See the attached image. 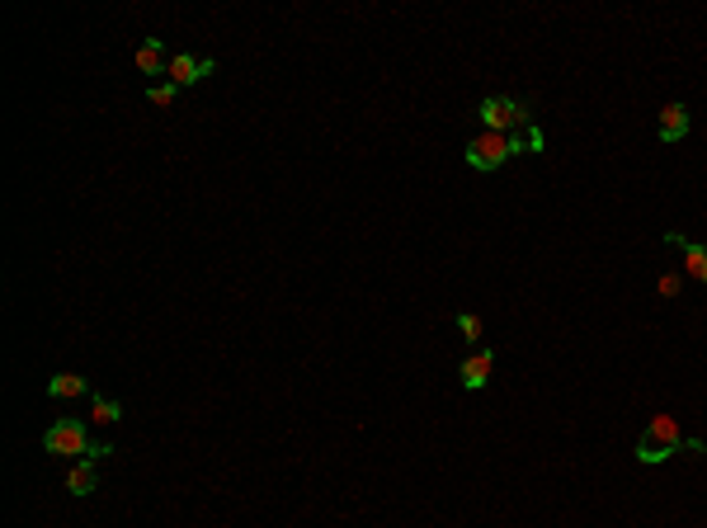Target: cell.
I'll return each instance as SVG.
<instances>
[{
	"mask_svg": "<svg viewBox=\"0 0 707 528\" xmlns=\"http://www.w3.org/2000/svg\"><path fill=\"white\" fill-rule=\"evenodd\" d=\"M684 430H679V420L674 415H656L646 430H641V439H637V462L641 467H656V462H665L670 453H679L684 449Z\"/></svg>",
	"mask_w": 707,
	"mask_h": 528,
	"instance_id": "6da1fadb",
	"label": "cell"
},
{
	"mask_svg": "<svg viewBox=\"0 0 707 528\" xmlns=\"http://www.w3.org/2000/svg\"><path fill=\"white\" fill-rule=\"evenodd\" d=\"M43 449L47 453H57V458H86V449H90V434H86V425L80 420H57L47 434H43Z\"/></svg>",
	"mask_w": 707,
	"mask_h": 528,
	"instance_id": "7a4b0ae2",
	"label": "cell"
},
{
	"mask_svg": "<svg viewBox=\"0 0 707 528\" xmlns=\"http://www.w3.org/2000/svg\"><path fill=\"white\" fill-rule=\"evenodd\" d=\"M509 156H514L509 137H500V132H481V137L467 142V165H472V171H500Z\"/></svg>",
	"mask_w": 707,
	"mask_h": 528,
	"instance_id": "3957f363",
	"label": "cell"
},
{
	"mask_svg": "<svg viewBox=\"0 0 707 528\" xmlns=\"http://www.w3.org/2000/svg\"><path fill=\"white\" fill-rule=\"evenodd\" d=\"M481 123H486V132H514V128H519L524 123V109L519 104H514V99H505V95H491V99H486L481 104Z\"/></svg>",
	"mask_w": 707,
	"mask_h": 528,
	"instance_id": "277c9868",
	"label": "cell"
},
{
	"mask_svg": "<svg viewBox=\"0 0 707 528\" xmlns=\"http://www.w3.org/2000/svg\"><path fill=\"white\" fill-rule=\"evenodd\" d=\"M166 76H170V86H199L203 76H212V57H189V52H175Z\"/></svg>",
	"mask_w": 707,
	"mask_h": 528,
	"instance_id": "5b68a950",
	"label": "cell"
},
{
	"mask_svg": "<svg viewBox=\"0 0 707 528\" xmlns=\"http://www.w3.org/2000/svg\"><path fill=\"white\" fill-rule=\"evenodd\" d=\"M491 368H496V354L491 349H476L467 364H462V387H467V392H481V387L491 382Z\"/></svg>",
	"mask_w": 707,
	"mask_h": 528,
	"instance_id": "8992f818",
	"label": "cell"
},
{
	"mask_svg": "<svg viewBox=\"0 0 707 528\" xmlns=\"http://www.w3.org/2000/svg\"><path fill=\"white\" fill-rule=\"evenodd\" d=\"M665 245H674V250H684V264H689V274L698 284H707V250L698 245V241H689V236H679V232H665Z\"/></svg>",
	"mask_w": 707,
	"mask_h": 528,
	"instance_id": "52a82bcc",
	"label": "cell"
},
{
	"mask_svg": "<svg viewBox=\"0 0 707 528\" xmlns=\"http://www.w3.org/2000/svg\"><path fill=\"white\" fill-rule=\"evenodd\" d=\"M689 132V109L684 104H665L661 109V142H679Z\"/></svg>",
	"mask_w": 707,
	"mask_h": 528,
	"instance_id": "ba28073f",
	"label": "cell"
},
{
	"mask_svg": "<svg viewBox=\"0 0 707 528\" xmlns=\"http://www.w3.org/2000/svg\"><path fill=\"white\" fill-rule=\"evenodd\" d=\"M95 467H99V462L76 458V462L67 467V491H71V495H90V491H95Z\"/></svg>",
	"mask_w": 707,
	"mask_h": 528,
	"instance_id": "9c48e42d",
	"label": "cell"
},
{
	"mask_svg": "<svg viewBox=\"0 0 707 528\" xmlns=\"http://www.w3.org/2000/svg\"><path fill=\"white\" fill-rule=\"evenodd\" d=\"M170 67V57H166V47H160L156 38H147L142 47H138V71L142 76H160V71H166Z\"/></svg>",
	"mask_w": 707,
	"mask_h": 528,
	"instance_id": "30bf717a",
	"label": "cell"
},
{
	"mask_svg": "<svg viewBox=\"0 0 707 528\" xmlns=\"http://www.w3.org/2000/svg\"><path fill=\"white\" fill-rule=\"evenodd\" d=\"M90 392V382L86 378H76V373H57L47 382V397H57V401H71V397H86Z\"/></svg>",
	"mask_w": 707,
	"mask_h": 528,
	"instance_id": "8fae6325",
	"label": "cell"
},
{
	"mask_svg": "<svg viewBox=\"0 0 707 528\" xmlns=\"http://www.w3.org/2000/svg\"><path fill=\"white\" fill-rule=\"evenodd\" d=\"M95 425H114V420H123V406L118 401H108V397H95Z\"/></svg>",
	"mask_w": 707,
	"mask_h": 528,
	"instance_id": "7c38bea8",
	"label": "cell"
},
{
	"mask_svg": "<svg viewBox=\"0 0 707 528\" xmlns=\"http://www.w3.org/2000/svg\"><path fill=\"white\" fill-rule=\"evenodd\" d=\"M457 330H462V340H481V316L457 312Z\"/></svg>",
	"mask_w": 707,
	"mask_h": 528,
	"instance_id": "4fadbf2b",
	"label": "cell"
},
{
	"mask_svg": "<svg viewBox=\"0 0 707 528\" xmlns=\"http://www.w3.org/2000/svg\"><path fill=\"white\" fill-rule=\"evenodd\" d=\"M175 90H179V86H170V80H166V86H151V90H147V99H151V104H170V99H175Z\"/></svg>",
	"mask_w": 707,
	"mask_h": 528,
	"instance_id": "5bb4252c",
	"label": "cell"
},
{
	"mask_svg": "<svg viewBox=\"0 0 707 528\" xmlns=\"http://www.w3.org/2000/svg\"><path fill=\"white\" fill-rule=\"evenodd\" d=\"M108 453H114V449H108V443H95V439H90V449H86V458H90V462H104Z\"/></svg>",
	"mask_w": 707,
	"mask_h": 528,
	"instance_id": "9a60e30c",
	"label": "cell"
},
{
	"mask_svg": "<svg viewBox=\"0 0 707 528\" xmlns=\"http://www.w3.org/2000/svg\"><path fill=\"white\" fill-rule=\"evenodd\" d=\"M661 293H665V297H674V293H679V279H674V274H665V279H661Z\"/></svg>",
	"mask_w": 707,
	"mask_h": 528,
	"instance_id": "2e32d148",
	"label": "cell"
}]
</instances>
